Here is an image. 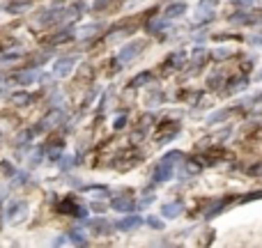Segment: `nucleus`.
<instances>
[{"instance_id": "11", "label": "nucleus", "mask_w": 262, "mask_h": 248, "mask_svg": "<svg viewBox=\"0 0 262 248\" xmlns=\"http://www.w3.org/2000/svg\"><path fill=\"white\" fill-rule=\"evenodd\" d=\"M232 2H235V5H242V7H253L258 0H232Z\"/></svg>"}, {"instance_id": "15", "label": "nucleus", "mask_w": 262, "mask_h": 248, "mask_svg": "<svg viewBox=\"0 0 262 248\" xmlns=\"http://www.w3.org/2000/svg\"><path fill=\"white\" fill-rule=\"evenodd\" d=\"M223 117H225V111H223V113H216L214 117H209V122H219V120H223Z\"/></svg>"}, {"instance_id": "6", "label": "nucleus", "mask_w": 262, "mask_h": 248, "mask_svg": "<svg viewBox=\"0 0 262 248\" xmlns=\"http://www.w3.org/2000/svg\"><path fill=\"white\" fill-rule=\"evenodd\" d=\"M140 223H143V221H140V216H129V218H122V221L117 223V228L127 232V230H133V228H138Z\"/></svg>"}, {"instance_id": "12", "label": "nucleus", "mask_w": 262, "mask_h": 248, "mask_svg": "<svg viewBox=\"0 0 262 248\" xmlns=\"http://www.w3.org/2000/svg\"><path fill=\"white\" fill-rule=\"evenodd\" d=\"M28 101H30V96L28 95H17L14 96V104H28Z\"/></svg>"}, {"instance_id": "13", "label": "nucleus", "mask_w": 262, "mask_h": 248, "mask_svg": "<svg viewBox=\"0 0 262 248\" xmlns=\"http://www.w3.org/2000/svg\"><path fill=\"white\" fill-rule=\"evenodd\" d=\"M148 223L152 225V228H156V230H161V228H164V223H161V221H159V218H150Z\"/></svg>"}, {"instance_id": "8", "label": "nucleus", "mask_w": 262, "mask_h": 248, "mask_svg": "<svg viewBox=\"0 0 262 248\" xmlns=\"http://www.w3.org/2000/svg\"><path fill=\"white\" fill-rule=\"evenodd\" d=\"M97 30H101V25H99V23L85 25V28H83V30H81V37H85V39H88V37H92V35H94V32H97Z\"/></svg>"}, {"instance_id": "14", "label": "nucleus", "mask_w": 262, "mask_h": 248, "mask_svg": "<svg viewBox=\"0 0 262 248\" xmlns=\"http://www.w3.org/2000/svg\"><path fill=\"white\" fill-rule=\"evenodd\" d=\"M124 122H127V115H120V117L115 120V129H122V127H124Z\"/></svg>"}, {"instance_id": "10", "label": "nucleus", "mask_w": 262, "mask_h": 248, "mask_svg": "<svg viewBox=\"0 0 262 248\" xmlns=\"http://www.w3.org/2000/svg\"><path fill=\"white\" fill-rule=\"evenodd\" d=\"M72 241H74V244H85V237H83V232L74 230V232H72Z\"/></svg>"}, {"instance_id": "7", "label": "nucleus", "mask_w": 262, "mask_h": 248, "mask_svg": "<svg viewBox=\"0 0 262 248\" xmlns=\"http://www.w3.org/2000/svg\"><path fill=\"white\" fill-rule=\"evenodd\" d=\"M184 12H187V5H184V2L170 5V7H168V12H166V19H177V16H182Z\"/></svg>"}, {"instance_id": "4", "label": "nucleus", "mask_w": 262, "mask_h": 248, "mask_svg": "<svg viewBox=\"0 0 262 248\" xmlns=\"http://www.w3.org/2000/svg\"><path fill=\"white\" fill-rule=\"evenodd\" d=\"M76 64V57H65V60H57L56 62V74L57 76H67L72 72V67Z\"/></svg>"}, {"instance_id": "3", "label": "nucleus", "mask_w": 262, "mask_h": 248, "mask_svg": "<svg viewBox=\"0 0 262 248\" xmlns=\"http://www.w3.org/2000/svg\"><path fill=\"white\" fill-rule=\"evenodd\" d=\"M182 211H184V202H168V205H164L161 207V216L166 218H175V216H180Z\"/></svg>"}, {"instance_id": "1", "label": "nucleus", "mask_w": 262, "mask_h": 248, "mask_svg": "<svg viewBox=\"0 0 262 248\" xmlns=\"http://www.w3.org/2000/svg\"><path fill=\"white\" fill-rule=\"evenodd\" d=\"M182 159H184V154H182V152L166 154L164 159L159 161V166H156V170H154V182H166V179H170L175 163H177V161H182Z\"/></svg>"}, {"instance_id": "9", "label": "nucleus", "mask_w": 262, "mask_h": 248, "mask_svg": "<svg viewBox=\"0 0 262 248\" xmlns=\"http://www.w3.org/2000/svg\"><path fill=\"white\" fill-rule=\"evenodd\" d=\"M148 80H152V74H143V76H138V78L133 80V83H131V85H133V88H136V85H143V83H148Z\"/></svg>"}, {"instance_id": "5", "label": "nucleus", "mask_w": 262, "mask_h": 248, "mask_svg": "<svg viewBox=\"0 0 262 248\" xmlns=\"http://www.w3.org/2000/svg\"><path fill=\"white\" fill-rule=\"evenodd\" d=\"M111 205H113V209H117V211H131V209H133V200H131V198H120V195H117V198H113V202H111Z\"/></svg>"}, {"instance_id": "16", "label": "nucleus", "mask_w": 262, "mask_h": 248, "mask_svg": "<svg viewBox=\"0 0 262 248\" xmlns=\"http://www.w3.org/2000/svg\"><path fill=\"white\" fill-rule=\"evenodd\" d=\"M251 41H253V44H260L262 37H251Z\"/></svg>"}, {"instance_id": "2", "label": "nucleus", "mask_w": 262, "mask_h": 248, "mask_svg": "<svg viewBox=\"0 0 262 248\" xmlns=\"http://www.w3.org/2000/svg\"><path fill=\"white\" fill-rule=\"evenodd\" d=\"M143 46H145L143 41H131V44H127V46H124L120 53H117V62H120V64L131 62V60H133V57L140 53V48H143Z\"/></svg>"}]
</instances>
